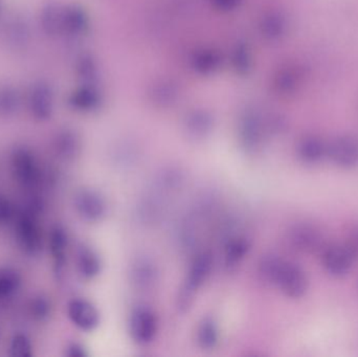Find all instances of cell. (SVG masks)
Segmentation results:
<instances>
[{
	"label": "cell",
	"mask_w": 358,
	"mask_h": 357,
	"mask_svg": "<svg viewBox=\"0 0 358 357\" xmlns=\"http://www.w3.org/2000/svg\"><path fill=\"white\" fill-rule=\"evenodd\" d=\"M259 276L267 284L277 287L290 299H301L308 291L306 272L292 262L275 254L262 256L258 264Z\"/></svg>",
	"instance_id": "6da1fadb"
},
{
	"label": "cell",
	"mask_w": 358,
	"mask_h": 357,
	"mask_svg": "<svg viewBox=\"0 0 358 357\" xmlns=\"http://www.w3.org/2000/svg\"><path fill=\"white\" fill-rule=\"evenodd\" d=\"M213 263L214 259L210 252H198L194 256L176 299V307L180 314H185L191 309L198 291L210 276Z\"/></svg>",
	"instance_id": "7a4b0ae2"
},
{
	"label": "cell",
	"mask_w": 358,
	"mask_h": 357,
	"mask_svg": "<svg viewBox=\"0 0 358 357\" xmlns=\"http://www.w3.org/2000/svg\"><path fill=\"white\" fill-rule=\"evenodd\" d=\"M35 212H23L19 215L15 226V234L19 247L25 255L37 256L42 251V232Z\"/></svg>",
	"instance_id": "3957f363"
},
{
	"label": "cell",
	"mask_w": 358,
	"mask_h": 357,
	"mask_svg": "<svg viewBox=\"0 0 358 357\" xmlns=\"http://www.w3.org/2000/svg\"><path fill=\"white\" fill-rule=\"evenodd\" d=\"M159 329L157 314L148 306H136L129 319V333L134 343L146 346L152 343Z\"/></svg>",
	"instance_id": "277c9868"
},
{
	"label": "cell",
	"mask_w": 358,
	"mask_h": 357,
	"mask_svg": "<svg viewBox=\"0 0 358 357\" xmlns=\"http://www.w3.org/2000/svg\"><path fill=\"white\" fill-rule=\"evenodd\" d=\"M266 132V123H263L258 113L248 110L240 119V145L248 154H255L262 148Z\"/></svg>",
	"instance_id": "5b68a950"
},
{
	"label": "cell",
	"mask_w": 358,
	"mask_h": 357,
	"mask_svg": "<svg viewBox=\"0 0 358 357\" xmlns=\"http://www.w3.org/2000/svg\"><path fill=\"white\" fill-rule=\"evenodd\" d=\"M73 205L78 215L90 224L102 221L108 211L106 199L92 189H81L73 197Z\"/></svg>",
	"instance_id": "8992f818"
},
{
	"label": "cell",
	"mask_w": 358,
	"mask_h": 357,
	"mask_svg": "<svg viewBox=\"0 0 358 357\" xmlns=\"http://www.w3.org/2000/svg\"><path fill=\"white\" fill-rule=\"evenodd\" d=\"M12 172L15 180L25 188L35 187L39 182L41 172L34 153L25 147L15 149L12 154Z\"/></svg>",
	"instance_id": "52a82bcc"
},
{
	"label": "cell",
	"mask_w": 358,
	"mask_h": 357,
	"mask_svg": "<svg viewBox=\"0 0 358 357\" xmlns=\"http://www.w3.org/2000/svg\"><path fill=\"white\" fill-rule=\"evenodd\" d=\"M132 286L141 293H149L157 287L159 270L157 262L147 255H138L132 260L129 268Z\"/></svg>",
	"instance_id": "ba28073f"
},
{
	"label": "cell",
	"mask_w": 358,
	"mask_h": 357,
	"mask_svg": "<svg viewBox=\"0 0 358 357\" xmlns=\"http://www.w3.org/2000/svg\"><path fill=\"white\" fill-rule=\"evenodd\" d=\"M287 241L296 252L313 254L323 247L324 236L320 228L313 224H298L288 231Z\"/></svg>",
	"instance_id": "9c48e42d"
},
{
	"label": "cell",
	"mask_w": 358,
	"mask_h": 357,
	"mask_svg": "<svg viewBox=\"0 0 358 357\" xmlns=\"http://www.w3.org/2000/svg\"><path fill=\"white\" fill-rule=\"evenodd\" d=\"M355 259L346 245H332L324 251L322 264L330 276L343 278L351 272Z\"/></svg>",
	"instance_id": "30bf717a"
},
{
	"label": "cell",
	"mask_w": 358,
	"mask_h": 357,
	"mask_svg": "<svg viewBox=\"0 0 358 357\" xmlns=\"http://www.w3.org/2000/svg\"><path fill=\"white\" fill-rule=\"evenodd\" d=\"M327 156L341 169H355L358 166V140L353 136H341L327 146Z\"/></svg>",
	"instance_id": "8fae6325"
},
{
	"label": "cell",
	"mask_w": 358,
	"mask_h": 357,
	"mask_svg": "<svg viewBox=\"0 0 358 357\" xmlns=\"http://www.w3.org/2000/svg\"><path fill=\"white\" fill-rule=\"evenodd\" d=\"M69 320L80 330L90 333L100 324V314L94 304L81 298L71 300L67 306Z\"/></svg>",
	"instance_id": "7c38bea8"
},
{
	"label": "cell",
	"mask_w": 358,
	"mask_h": 357,
	"mask_svg": "<svg viewBox=\"0 0 358 357\" xmlns=\"http://www.w3.org/2000/svg\"><path fill=\"white\" fill-rule=\"evenodd\" d=\"M185 172L176 166H169L163 168L155 174L149 188L172 199L185 188Z\"/></svg>",
	"instance_id": "4fadbf2b"
},
{
	"label": "cell",
	"mask_w": 358,
	"mask_h": 357,
	"mask_svg": "<svg viewBox=\"0 0 358 357\" xmlns=\"http://www.w3.org/2000/svg\"><path fill=\"white\" fill-rule=\"evenodd\" d=\"M252 247V240L243 234L229 233L223 245V265L227 270H235L245 259Z\"/></svg>",
	"instance_id": "5bb4252c"
},
{
	"label": "cell",
	"mask_w": 358,
	"mask_h": 357,
	"mask_svg": "<svg viewBox=\"0 0 358 357\" xmlns=\"http://www.w3.org/2000/svg\"><path fill=\"white\" fill-rule=\"evenodd\" d=\"M29 107L31 115L38 121H46L52 117L54 94L48 84L38 83L34 85L29 94Z\"/></svg>",
	"instance_id": "9a60e30c"
},
{
	"label": "cell",
	"mask_w": 358,
	"mask_h": 357,
	"mask_svg": "<svg viewBox=\"0 0 358 357\" xmlns=\"http://www.w3.org/2000/svg\"><path fill=\"white\" fill-rule=\"evenodd\" d=\"M54 149L57 155L63 161H75L82 149L79 133L71 128H63L55 136Z\"/></svg>",
	"instance_id": "2e32d148"
},
{
	"label": "cell",
	"mask_w": 358,
	"mask_h": 357,
	"mask_svg": "<svg viewBox=\"0 0 358 357\" xmlns=\"http://www.w3.org/2000/svg\"><path fill=\"white\" fill-rule=\"evenodd\" d=\"M69 247V236L61 226H55L50 231V251L54 262V270L57 277H60L66 263V252Z\"/></svg>",
	"instance_id": "e0dca14e"
},
{
	"label": "cell",
	"mask_w": 358,
	"mask_h": 357,
	"mask_svg": "<svg viewBox=\"0 0 358 357\" xmlns=\"http://www.w3.org/2000/svg\"><path fill=\"white\" fill-rule=\"evenodd\" d=\"M78 272L85 280H92L102 270L100 257L96 252L87 245H80L76 253Z\"/></svg>",
	"instance_id": "ac0fdd59"
},
{
	"label": "cell",
	"mask_w": 358,
	"mask_h": 357,
	"mask_svg": "<svg viewBox=\"0 0 358 357\" xmlns=\"http://www.w3.org/2000/svg\"><path fill=\"white\" fill-rule=\"evenodd\" d=\"M214 127L212 115L206 110H194L185 119V130L192 140H200L208 136Z\"/></svg>",
	"instance_id": "d6986e66"
},
{
	"label": "cell",
	"mask_w": 358,
	"mask_h": 357,
	"mask_svg": "<svg viewBox=\"0 0 358 357\" xmlns=\"http://www.w3.org/2000/svg\"><path fill=\"white\" fill-rule=\"evenodd\" d=\"M296 156L305 165H315L327 156V146L320 138L307 136L296 146Z\"/></svg>",
	"instance_id": "ffe728a7"
},
{
	"label": "cell",
	"mask_w": 358,
	"mask_h": 357,
	"mask_svg": "<svg viewBox=\"0 0 358 357\" xmlns=\"http://www.w3.org/2000/svg\"><path fill=\"white\" fill-rule=\"evenodd\" d=\"M69 103L77 110L90 112L96 110L101 106L102 96L94 86L86 85L73 92Z\"/></svg>",
	"instance_id": "44dd1931"
},
{
	"label": "cell",
	"mask_w": 358,
	"mask_h": 357,
	"mask_svg": "<svg viewBox=\"0 0 358 357\" xmlns=\"http://www.w3.org/2000/svg\"><path fill=\"white\" fill-rule=\"evenodd\" d=\"M41 25L46 35L57 36L64 31V8L50 4L41 14Z\"/></svg>",
	"instance_id": "7402d4cb"
},
{
	"label": "cell",
	"mask_w": 358,
	"mask_h": 357,
	"mask_svg": "<svg viewBox=\"0 0 358 357\" xmlns=\"http://www.w3.org/2000/svg\"><path fill=\"white\" fill-rule=\"evenodd\" d=\"M219 328L216 321L212 316H206L202 319L201 322L198 325L196 340L198 346L202 350H212L218 345Z\"/></svg>",
	"instance_id": "603a6c76"
},
{
	"label": "cell",
	"mask_w": 358,
	"mask_h": 357,
	"mask_svg": "<svg viewBox=\"0 0 358 357\" xmlns=\"http://www.w3.org/2000/svg\"><path fill=\"white\" fill-rule=\"evenodd\" d=\"M87 27V16L82 8L75 6L64 8V31L79 36L85 33Z\"/></svg>",
	"instance_id": "cb8c5ba5"
},
{
	"label": "cell",
	"mask_w": 358,
	"mask_h": 357,
	"mask_svg": "<svg viewBox=\"0 0 358 357\" xmlns=\"http://www.w3.org/2000/svg\"><path fill=\"white\" fill-rule=\"evenodd\" d=\"M21 286V276L15 268H0V300L12 298Z\"/></svg>",
	"instance_id": "d4e9b609"
},
{
	"label": "cell",
	"mask_w": 358,
	"mask_h": 357,
	"mask_svg": "<svg viewBox=\"0 0 358 357\" xmlns=\"http://www.w3.org/2000/svg\"><path fill=\"white\" fill-rule=\"evenodd\" d=\"M20 94L12 86L0 87V115H14L20 106Z\"/></svg>",
	"instance_id": "484cf974"
},
{
	"label": "cell",
	"mask_w": 358,
	"mask_h": 357,
	"mask_svg": "<svg viewBox=\"0 0 358 357\" xmlns=\"http://www.w3.org/2000/svg\"><path fill=\"white\" fill-rule=\"evenodd\" d=\"M153 101L161 106H169L176 102L178 96V87L171 82L163 81L153 87Z\"/></svg>",
	"instance_id": "4316f807"
},
{
	"label": "cell",
	"mask_w": 358,
	"mask_h": 357,
	"mask_svg": "<svg viewBox=\"0 0 358 357\" xmlns=\"http://www.w3.org/2000/svg\"><path fill=\"white\" fill-rule=\"evenodd\" d=\"M193 65L196 71L208 73L217 69L220 64V57L213 50H202L197 52L193 58Z\"/></svg>",
	"instance_id": "83f0119b"
},
{
	"label": "cell",
	"mask_w": 358,
	"mask_h": 357,
	"mask_svg": "<svg viewBox=\"0 0 358 357\" xmlns=\"http://www.w3.org/2000/svg\"><path fill=\"white\" fill-rule=\"evenodd\" d=\"M29 314L34 320L44 322L52 314V303L46 296L38 295L29 303Z\"/></svg>",
	"instance_id": "f1b7e54d"
},
{
	"label": "cell",
	"mask_w": 358,
	"mask_h": 357,
	"mask_svg": "<svg viewBox=\"0 0 358 357\" xmlns=\"http://www.w3.org/2000/svg\"><path fill=\"white\" fill-rule=\"evenodd\" d=\"M10 356L12 357H31L33 356V346L31 340L22 333L14 335L10 342Z\"/></svg>",
	"instance_id": "f546056e"
},
{
	"label": "cell",
	"mask_w": 358,
	"mask_h": 357,
	"mask_svg": "<svg viewBox=\"0 0 358 357\" xmlns=\"http://www.w3.org/2000/svg\"><path fill=\"white\" fill-rule=\"evenodd\" d=\"M284 27V19L278 14L268 15L262 22L263 34L271 39L280 37L283 34Z\"/></svg>",
	"instance_id": "4dcf8cb0"
},
{
	"label": "cell",
	"mask_w": 358,
	"mask_h": 357,
	"mask_svg": "<svg viewBox=\"0 0 358 357\" xmlns=\"http://www.w3.org/2000/svg\"><path fill=\"white\" fill-rule=\"evenodd\" d=\"M29 27L25 23L15 21L8 27V38L15 45H23L29 39Z\"/></svg>",
	"instance_id": "1f68e13d"
},
{
	"label": "cell",
	"mask_w": 358,
	"mask_h": 357,
	"mask_svg": "<svg viewBox=\"0 0 358 357\" xmlns=\"http://www.w3.org/2000/svg\"><path fill=\"white\" fill-rule=\"evenodd\" d=\"M233 62L239 73H248L250 67V54L245 44H238L234 50Z\"/></svg>",
	"instance_id": "d6a6232c"
},
{
	"label": "cell",
	"mask_w": 358,
	"mask_h": 357,
	"mask_svg": "<svg viewBox=\"0 0 358 357\" xmlns=\"http://www.w3.org/2000/svg\"><path fill=\"white\" fill-rule=\"evenodd\" d=\"M78 71H79L80 77L83 79L88 80V81L94 79L96 75V65L94 59L88 56L80 59Z\"/></svg>",
	"instance_id": "836d02e7"
},
{
	"label": "cell",
	"mask_w": 358,
	"mask_h": 357,
	"mask_svg": "<svg viewBox=\"0 0 358 357\" xmlns=\"http://www.w3.org/2000/svg\"><path fill=\"white\" fill-rule=\"evenodd\" d=\"M296 83V73L292 71H285L278 78L277 86L281 92H289Z\"/></svg>",
	"instance_id": "e575fe53"
},
{
	"label": "cell",
	"mask_w": 358,
	"mask_h": 357,
	"mask_svg": "<svg viewBox=\"0 0 358 357\" xmlns=\"http://www.w3.org/2000/svg\"><path fill=\"white\" fill-rule=\"evenodd\" d=\"M14 215L12 203L0 193V224H8Z\"/></svg>",
	"instance_id": "d590c367"
},
{
	"label": "cell",
	"mask_w": 358,
	"mask_h": 357,
	"mask_svg": "<svg viewBox=\"0 0 358 357\" xmlns=\"http://www.w3.org/2000/svg\"><path fill=\"white\" fill-rule=\"evenodd\" d=\"M346 247L350 249L351 253L358 257V226H355L352 230L349 232L348 237H347Z\"/></svg>",
	"instance_id": "8d00e7d4"
},
{
	"label": "cell",
	"mask_w": 358,
	"mask_h": 357,
	"mask_svg": "<svg viewBox=\"0 0 358 357\" xmlns=\"http://www.w3.org/2000/svg\"><path fill=\"white\" fill-rule=\"evenodd\" d=\"M65 356L67 357H86L88 356L85 347L80 343H71L66 348Z\"/></svg>",
	"instance_id": "74e56055"
},
{
	"label": "cell",
	"mask_w": 358,
	"mask_h": 357,
	"mask_svg": "<svg viewBox=\"0 0 358 357\" xmlns=\"http://www.w3.org/2000/svg\"><path fill=\"white\" fill-rule=\"evenodd\" d=\"M213 1L221 10H231L238 6L240 0H213Z\"/></svg>",
	"instance_id": "f35d334b"
}]
</instances>
